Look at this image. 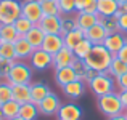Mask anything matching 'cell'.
I'll list each match as a JSON object with an SVG mask.
<instances>
[{"mask_svg": "<svg viewBox=\"0 0 127 120\" xmlns=\"http://www.w3.org/2000/svg\"><path fill=\"white\" fill-rule=\"evenodd\" d=\"M108 120H127V117H126V112H124V114H119L116 117H109Z\"/></svg>", "mask_w": 127, "mask_h": 120, "instance_id": "7bdbcfd3", "label": "cell"}, {"mask_svg": "<svg viewBox=\"0 0 127 120\" xmlns=\"http://www.w3.org/2000/svg\"><path fill=\"white\" fill-rule=\"evenodd\" d=\"M32 72L34 69L24 61H15L10 69V74L6 77V82L10 85H31Z\"/></svg>", "mask_w": 127, "mask_h": 120, "instance_id": "3957f363", "label": "cell"}, {"mask_svg": "<svg viewBox=\"0 0 127 120\" xmlns=\"http://www.w3.org/2000/svg\"><path fill=\"white\" fill-rule=\"evenodd\" d=\"M72 69H74L77 79L82 80V82H85V83H89L90 80L98 74L96 71H93V69H90L89 66H87V62L84 59H77V58H76V61L72 62Z\"/></svg>", "mask_w": 127, "mask_h": 120, "instance_id": "8fae6325", "label": "cell"}, {"mask_svg": "<svg viewBox=\"0 0 127 120\" xmlns=\"http://www.w3.org/2000/svg\"><path fill=\"white\" fill-rule=\"evenodd\" d=\"M21 16L28 18L34 24H39L40 19L43 18L40 0H23L21 2Z\"/></svg>", "mask_w": 127, "mask_h": 120, "instance_id": "8992f818", "label": "cell"}, {"mask_svg": "<svg viewBox=\"0 0 127 120\" xmlns=\"http://www.w3.org/2000/svg\"><path fill=\"white\" fill-rule=\"evenodd\" d=\"M116 2H118L119 5H122V3H127V0H116Z\"/></svg>", "mask_w": 127, "mask_h": 120, "instance_id": "f6af8a7d", "label": "cell"}, {"mask_svg": "<svg viewBox=\"0 0 127 120\" xmlns=\"http://www.w3.org/2000/svg\"><path fill=\"white\" fill-rule=\"evenodd\" d=\"M92 46H93V43H92V42H89L87 39H84L77 46H76L74 50H72V51H74V56H76L77 59H84L85 56L89 55V51L92 50Z\"/></svg>", "mask_w": 127, "mask_h": 120, "instance_id": "836d02e7", "label": "cell"}, {"mask_svg": "<svg viewBox=\"0 0 127 120\" xmlns=\"http://www.w3.org/2000/svg\"><path fill=\"white\" fill-rule=\"evenodd\" d=\"M84 35L89 42L93 43V45H103L105 39L108 37V32H106V29L98 22V24H95L93 27H90L89 31H85Z\"/></svg>", "mask_w": 127, "mask_h": 120, "instance_id": "e0dca14e", "label": "cell"}, {"mask_svg": "<svg viewBox=\"0 0 127 120\" xmlns=\"http://www.w3.org/2000/svg\"><path fill=\"white\" fill-rule=\"evenodd\" d=\"M119 11H121V13H127V3H122V5H119Z\"/></svg>", "mask_w": 127, "mask_h": 120, "instance_id": "ee69618b", "label": "cell"}, {"mask_svg": "<svg viewBox=\"0 0 127 120\" xmlns=\"http://www.w3.org/2000/svg\"><path fill=\"white\" fill-rule=\"evenodd\" d=\"M58 5L61 10V16L76 13V0H58Z\"/></svg>", "mask_w": 127, "mask_h": 120, "instance_id": "d590c367", "label": "cell"}, {"mask_svg": "<svg viewBox=\"0 0 127 120\" xmlns=\"http://www.w3.org/2000/svg\"><path fill=\"white\" fill-rule=\"evenodd\" d=\"M45 35H47V34H45V32H43L42 29H40V26H39V24H35L34 27H32L31 31H29L28 34L24 35V37H26V40H28V42L31 43V45L34 46L35 50H37V48H40V46H42Z\"/></svg>", "mask_w": 127, "mask_h": 120, "instance_id": "cb8c5ba5", "label": "cell"}, {"mask_svg": "<svg viewBox=\"0 0 127 120\" xmlns=\"http://www.w3.org/2000/svg\"><path fill=\"white\" fill-rule=\"evenodd\" d=\"M96 0H76V13L77 11H85L90 5H93Z\"/></svg>", "mask_w": 127, "mask_h": 120, "instance_id": "ab89813d", "label": "cell"}, {"mask_svg": "<svg viewBox=\"0 0 127 120\" xmlns=\"http://www.w3.org/2000/svg\"><path fill=\"white\" fill-rule=\"evenodd\" d=\"M60 106H61V101H60L58 95H55L53 91H50L48 95L37 104V107H39V112H40L42 115H56Z\"/></svg>", "mask_w": 127, "mask_h": 120, "instance_id": "ba28073f", "label": "cell"}, {"mask_svg": "<svg viewBox=\"0 0 127 120\" xmlns=\"http://www.w3.org/2000/svg\"><path fill=\"white\" fill-rule=\"evenodd\" d=\"M87 86L90 88V91H92L96 98L105 96V95H108V93H113L114 88H116L114 79H113L108 72H98L95 77L87 83Z\"/></svg>", "mask_w": 127, "mask_h": 120, "instance_id": "277c9868", "label": "cell"}, {"mask_svg": "<svg viewBox=\"0 0 127 120\" xmlns=\"http://www.w3.org/2000/svg\"><path fill=\"white\" fill-rule=\"evenodd\" d=\"M0 58L16 61V53H15V45L10 42H2L0 43Z\"/></svg>", "mask_w": 127, "mask_h": 120, "instance_id": "d6a6232c", "label": "cell"}, {"mask_svg": "<svg viewBox=\"0 0 127 120\" xmlns=\"http://www.w3.org/2000/svg\"><path fill=\"white\" fill-rule=\"evenodd\" d=\"M64 46V42H63V35L60 34H48L45 35V39H43V43L40 48L45 50L47 53H50V55H55V53H58L60 50Z\"/></svg>", "mask_w": 127, "mask_h": 120, "instance_id": "7c38bea8", "label": "cell"}, {"mask_svg": "<svg viewBox=\"0 0 127 120\" xmlns=\"http://www.w3.org/2000/svg\"><path fill=\"white\" fill-rule=\"evenodd\" d=\"M126 117H127V109H126Z\"/></svg>", "mask_w": 127, "mask_h": 120, "instance_id": "681fc988", "label": "cell"}, {"mask_svg": "<svg viewBox=\"0 0 127 120\" xmlns=\"http://www.w3.org/2000/svg\"><path fill=\"white\" fill-rule=\"evenodd\" d=\"M74 29H79L77 27V21H76V16H71V15L61 16V32H60V34L64 35V34H68V32L74 31Z\"/></svg>", "mask_w": 127, "mask_h": 120, "instance_id": "1f68e13d", "label": "cell"}, {"mask_svg": "<svg viewBox=\"0 0 127 120\" xmlns=\"http://www.w3.org/2000/svg\"><path fill=\"white\" fill-rule=\"evenodd\" d=\"M126 72H127V64L124 61H121L118 56H113V61L108 67V74L111 75L113 79H118L119 75L126 74Z\"/></svg>", "mask_w": 127, "mask_h": 120, "instance_id": "83f0119b", "label": "cell"}, {"mask_svg": "<svg viewBox=\"0 0 127 120\" xmlns=\"http://www.w3.org/2000/svg\"><path fill=\"white\" fill-rule=\"evenodd\" d=\"M126 45V40H124V34H121V32H114V34H108V37L105 39V42H103V46H105L106 50H108L111 55H118L119 50L122 48V46Z\"/></svg>", "mask_w": 127, "mask_h": 120, "instance_id": "5bb4252c", "label": "cell"}, {"mask_svg": "<svg viewBox=\"0 0 127 120\" xmlns=\"http://www.w3.org/2000/svg\"><path fill=\"white\" fill-rule=\"evenodd\" d=\"M84 39H85L84 31H81V29H74V31H71V32H68V34L63 35L64 46H66V48H69V50H74Z\"/></svg>", "mask_w": 127, "mask_h": 120, "instance_id": "d4e9b609", "label": "cell"}, {"mask_svg": "<svg viewBox=\"0 0 127 120\" xmlns=\"http://www.w3.org/2000/svg\"><path fill=\"white\" fill-rule=\"evenodd\" d=\"M13 26H15V29H16V32H18L21 37H24L26 34H28L29 31H31L32 27H34V22H31L28 18H24V16H19L18 19H16L15 22H13Z\"/></svg>", "mask_w": 127, "mask_h": 120, "instance_id": "f546056e", "label": "cell"}, {"mask_svg": "<svg viewBox=\"0 0 127 120\" xmlns=\"http://www.w3.org/2000/svg\"><path fill=\"white\" fill-rule=\"evenodd\" d=\"M119 11V3L116 0H96V13L100 16H114Z\"/></svg>", "mask_w": 127, "mask_h": 120, "instance_id": "ffe728a7", "label": "cell"}, {"mask_svg": "<svg viewBox=\"0 0 127 120\" xmlns=\"http://www.w3.org/2000/svg\"><path fill=\"white\" fill-rule=\"evenodd\" d=\"M15 53H16V61H26L31 58V55L34 53V46L26 40V37H19L15 43Z\"/></svg>", "mask_w": 127, "mask_h": 120, "instance_id": "9a60e30c", "label": "cell"}, {"mask_svg": "<svg viewBox=\"0 0 127 120\" xmlns=\"http://www.w3.org/2000/svg\"><path fill=\"white\" fill-rule=\"evenodd\" d=\"M61 90H63L66 98L77 99V98H81V96H84V93H85V82H82V80H74V82L61 86Z\"/></svg>", "mask_w": 127, "mask_h": 120, "instance_id": "ac0fdd59", "label": "cell"}, {"mask_svg": "<svg viewBox=\"0 0 127 120\" xmlns=\"http://www.w3.org/2000/svg\"><path fill=\"white\" fill-rule=\"evenodd\" d=\"M124 40H126V45H127V34L124 35Z\"/></svg>", "mask_w": 127, "mask_h": 120, "instance_id": "7dc6e473", "label": "cell"}, {"mask_svg": "<svg viewBox=\"0 0 127 120\" xmlns=\"http://www.w3.org/2000/svg\"><path fill=\"white\" fill-rule=\"evenodd\" d=\"M96 104H98L100 112H103L108 119L116 117V115L126 112L124 104H122L121 96H119L118 91H113V93H108V95H105V96H100Z\"/></svg>", "mask_w": 127, "mask_h": 120, "instance_id": "7a4b0ae2", "label": "cell"}, {"mask_svg": "<svg viewBox=\"0 0 127 120\" xmlns=\"http://www.w3.org/2000/svg\"><path fill=\"white\" fill-rule=\"evenodd\" d=\"M116 56H118V58L121 59V61H124L126 64H127V45H124V46H122V48L119 50V53H118Z\"/></svg>", "mask_w": 127, "mask_h": 120, "instance_id": "60d3db41", "label": "cell"}, {"mask_svg": "<svg viewBox=\"0 0 127 120\" xmlns=\"http://www.w3.org/2000/svg\"><path fill=\"white\" fill-rule=\"evenodd\" d=\"M52 62H53V56L50 53H47L45 50L37 48L34 50V53L31 55L29 58V66H31L34 71H47L48 67H52Z\"/></svg>", "mask_w": 127, "mask_h": 120, "instance_id": "52a82bcc", "label": "cell"}, {"mask_svg": "<svg viewBox=\"0 0 127 120\" xmlns=\"http://www.w3.org/2000/svg\"><path fill=\"white\" fill-rule=\"evenodd\" d=\"M100 24L106 29L108 34H114L119 32V26H118V18L116 16H100Z\"/></svg>", "mask_w": 127, "mask_h": 120, "instance_id": "4dcf8cb0", "label": "cell"}, {"mask_svg": "<svg viewBox=\"0 0 127 120\" xmlns=\"http://www.w3.org/2000/svg\"><path fill=\"white\" fill-rule=\"evenodd\" d=\"M76 21H77V27L81 31H89L95 24H98L100 15L98 13H85V11H77L76 13Z\"/></svg>", "mask_w": 127, "mask_h": 120, "instance_id": "4fadbf2b", "label": "cell"}, {"mask_svg": "<svg viewBox=\"0 0 127 120\" xmlns=\"http://www.w3.org/2000/svg\"><path fill=\"white\" fill-rule=\"evenodd\" d=\"M116 18H118V26H119V32L121 34H127V13H121L118 11L116 13Z\"/></svg>", "mask_w": 127, "mask_h": 120, "instance_id": "74e56055", "label": "cell"}, {"mask_svg": "<svg viewBox=\"0 0 127 120\" xmlns=\"http://www.w3.org/2000/svg\"><path fill=\"white\" fill-rule=\"evenodd\" d=\"M76 61V56L74 51L66 46H63L58 53L53 55V62H52V67L53 69H61V67H69L72 66V62Z\"/></svg>", "mask_w": 127, "mask_h": 120, "instance_id": "9c48e42d", "label": "cell"}, {"mask_svg": "<svg viewBox=\"0 0 127 120\" xmlns=\"http://www.w3.org/2000/svg\"><path fill=\"white\" fill-rule=\"evenodd\" d=\"M58 120H81L82 119V109L74 102H66L61 104L56 112Z\"/></svg>", "mask_w": 127, "mask_h": 120, "instance_id": "30bf717a", "label": "cell"}, {"mask_svg": "<svg viewBox=\"0 0 127 120\" xmlns=\"http://www.w3.org/2000/svg\"><path fill=\"white\" fill-rule=\"evenodd\" d=\"M0 120H2V119H0Z\"/></svg>", "mask_w": 127, "mask_h": 120, "instance_id": "f907efd6", "label": "cell"}, {"mask_svg": "<svg viewBox=\"0 0 127 120\" xmlns=\"http://www.w3.org/2000/svg\"><path fill=\"white\" fill-rule=\"evenodd\" d=\"M114 85H116V88H118V93L126 91L127 90V72L122 74V75H119L118 79H114Z\"/></svg>", "mask_w": 127, "mask_h": 120, "instance_id": "f35d334b", "label": "cell"}, {"mask_svg": "<svg viewBox=\"0 0 127 120\" xmlns=\"http://www.w3.org/2000/svg\"><path fill=\"white\" fill-rule=\"evenodd\" d=\"M113 56L108 50L103 45H93L92 50L89 51V55L84 58V61L87 62L90 69L96 72H108V67L113 61Z\"/></svg>", "mask_w": 127, "mask_h": 120, "instance_id": "6da1fadb", "label": "cell"}, {"mask_svg": "<svg viewBox=\"0 0 127 120\" xmlns=\"http://www.w3.org/2000/svg\"><path fill=\"white\" fill-rule=\"evenodd\" d=\"M119 96H121V101H122V104H124V109H127V90L126 91H121Z\"/></svg>", "mask_w": 127, "mask_h": 120, "instance_id": "b9f144b4", "label": "cell"}, {"mask_svg": "<svg viewBox=\"0 0 127 120\" xmlns=\"http://www.w3.org/2000/svg\"><path fill=\"white\" fill-rule=\"evenodd\" d=\"M13 62L15 61H10V59H3L0 58V80H6L10 74V69H11Z\"/></svg>", "mask_w": 127, "mask_h": 120, "instance_id": "8d00e7d4", "label": "cell"}, {"mask_svg": "<svg viewBox=\"0 0 127 120\" xmlns=\"http://www.w3.org/2000/svg\"><path fill=\"white\" fill-rule=\"evenodd\" d=\"M43 16H61L58 0H40Z\"/></svg>", "mask_w": 127, "mask_h": 120, "instance_id": "f1b7e54d", "label": "cell"}, {"mask_svg": "<svg viewBox=\"0 0 127 120\" xmlns=\"http://www.w3.org/2000/svg\"><path fill=\"white\" fill-rule=\"evenodd\" d=\"M13 101L18 104L31 102V85H11Z\"/></svg>", "mask_w": 127, "mask_h": 120, "instance_id": "44dd1931", "label": "cell"}, {"mask_svg": "<svg viewBox=\"0 0 127 120\" xmlns=\"http://www.w3.org/2000/svg\"><path fill=\"white\" fill-rule=\"evenodd\" d=\"M39 114V107L34 102H24L19 106V117L24 120H37Z\"/></svg>", "mask_w": 127, "mask_h": 120, "instance_id": "484cf974", "label": "cell"}, {"mask_svg": "<svg viewBox=\"0 0 127 120\" xmlns=\"http://www.w3.org/2000/svg\"><path fill=\"white\" fill-rule=\"evenodd\" d=\"M74 80H79L77 75H76L72 66L69 67H61V69H55V82L58 83L60 86H64L68 83L74 82Z\"/></svg>", "mask_w": 127, "mask_h": 120, "instance_id": "d6986e66", "label": "cell"}, {"mask_svg": "<svg viewBox=\"0 0 127 120\" xmlns=\"http://www.w3.org/2000/svg\"><path fill=\"white\" fill-rule=\"evenodd\" d=\"M21 16L19 0H0V24H13Z\"/></svg>", "mask_w": 127, "mask_h": 120, "instance_id": "5b68a950", "label": "cell"}, {"mask_svg": "<svg viewBox=\"0 0 127 120\" xmlns=\"http://www.w3.org/2000/svg\"><path fill=\"white\" fill-rule=\"evenodd\" d=\"M0 35H2V42H10V43H15L21 37L16 32L13 24H0Z\"/></svg>", "mask_w": 127, "mask_h": 120, "instance_id": "4316f807", "label": "cell"}, {"mask_svg": "<svg viewBox=\"0 0 127 120\" xmlns=\"http://www.w3.org/2000/svg\"><path fill=\"white\" fill-rule=\"evenodd\" d=\"M13 99V93H11V85L6 80H0V106L5 102Z\"/></svg>", "mask_w": 127, "mask_h": 120, "instance_id": "e575fe53", "label": "cell"}, {"mask_svg": "<svg viewBox=\"0 0 127 120\" xmlns=\"http://www.w3.org/2000/svg\"><path fill=\"white\" fill-rule=\"evenodd\" d=\"M11 120H24V119H21V117L18 115V117H15V119H11Z\"/></svg>", "mask_w": 127, "mask_h": 120, "instance_id": "bcb514c9", "label": "cell"}, {"mask_svg": "<svg viewBox=\"0 0 127 120\" xmlns=\"http://www.w3.org/2000/svg\"><path fill=\"white\" fill-rule=\"evenodd\" d=\"M40 29L48 34H60L61 32V16H43L39 22ZM61 35V34H60Z\"/></svg>", "mask_w": 127, "mask_h": 120, "instance_id": "2e32d148", "label": "cell"}, {"mask_svg": "<svg viewBox=\"0 0 127 120\" xmlns=\"http://www.w3.org/2000/svg\"><path fill=\"white\" fill-rule=\"evenodd\" d=\"M19 106L21 104H18L13 99L5 102V104H2L0 106V119L2 120H11V119L18 117L19 115Z\"/></svg>", "mask_w": 127, "mask_h": 120, "instance_id": "603a6c76", "label": "cell"}, {"mask_svg": "<svg viewBox=\"0 0 127 120\" xmlns=\"http://www.w3.org/2000/svg\"><path fill=\"white\" fill-rule=\"evenodd\" d=\"M0 43H2V35H0Z\"/></svg>", "mask_w": 127, "mask_h": 120, "instance_id": "c3c4849f", "label": "cell"}, {"mask_svg": "<svg viewBox=\"0 0 127 120\" xmlns=\"http://www.w3.org/2000/svg\"><path fill=\"white\" fill-rule=\"evenodd\" d=\"M50 91H52V90L48 88V85H45V83H42V82L31 83V102L39 104Z\"/></svg>", "mask_w": 127, "mask_h": 120, "instance_id": "7402d4cb", "label": "cell"}]
</instances>
